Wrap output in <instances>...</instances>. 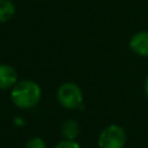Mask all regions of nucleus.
<instances>
[{"label": "nucleus", "mask_w": 148, "mask_h": 148, "mask_svg": "<svg viewBox=\"0 0 148 148\" xmlns=\"http://www.w3.org/2000/svg\"><path fill=\"white\" fill-rule=\"evenodd\" d=\"M143 90H145V94H146V96H147V98H148V77H147V79H146V81H145Z\"/></svg>", "instance_id": "nucleus-10"}, {"label": "nucleus", "mask_w": 148, "mask_h": 148, "mask_svg": "<svg viewBox=\"0 0 148 148\" xmlns=\"http://www.w3.org/2000/svg\"><path fill=\"white\" fill-rule=\"evenodd\" d=\"M57 99L65 109L74 110L83 106V94L80 87L73 82H65L59 86L57 90Z\"/></svg>", "instance_id": "nucleus-2"}, {"label": "nucleus", "mask_w": 148, "mask_h": 148, "mask_svg": "<svg viewBox=\"0 0 148 148\" xmlns=\"http://www.w3.org/2000/svg\"><path fill=\"white\" fill-rule=\"evenodd\" d=\"M54 148H81L80 145L75 140H62L58 142Z\"/></svg>", "instance_id": "nucleus-9"}, {"label": "nucleus", "mask_w": 148, "mask_h": 148, "mask_svg": "<svg viewBox=\"0 0 148 148\" xmlns=\"http://www.w3.org/2000/svg\"><path fill=\"white\" fill-rule=\"evenodd\" d=\"M42 97L39 84L32 80H22L16 82L10 90V99L15 106L28 110L36 106Z\"/></svg>", "instance_id": "nucleus-1"}, {"label": "nucleus", "mask_w": 148, "mask_h": 148, "mask_svg": "<svg viewBox=\"0 0 148 148\" xmlns=\"http://www.w3.org/2000/svg\"><path fill=\"white\" fill-rule=\"evenodd\" d=\"M24 148H46V143L42 138L34 136L27 141Z\"/></svg>", "instance_id": "nucleus-8"}, {"label": "nucleus", "mask_w": 148, "mask_h": 148, "mask_svg": "<svg viewBox=\"0 0 148 148\" xmlns=\"http://www.w3.org/2000/svg\"><path fill=\"white\" fill-rule=\"evenodd\" d=\"M15 14V6L10 0H0V23L9 21Z\"/></svg>", "instance_id": "nucleus-7"}, {"label": "nucleus", "mask_w": 148, "mask_h": 148, "mask_svg": "<svg viewBox=\"0 0 148 148\" xmlns=\"http://www.w3.org/2000/svg\"><path fill=\"white\" fill-rule=\"evenodd\" d=\"M130 49L141 57H148V31L135 32L130 39Z\"/></svg>", "instance_id": "nucleus-4"}, {"label": "nucleus", "mask_w": 148, "mask_h": 148, "mask_svg": "<svg viewBox=\"0 0 148 148\" xmlns=\"http://www.w3.org/2000/svg\"><path fill=\"white\" fill-rule=\"evenodd\" d=\"M61 135L65 140H75L79 134V123L74 119H68L61 125Z\"/></svg>", "instance_id": "nucleus-6"}, {"label": "nucleus", "mask_w": 148, "mask_h": 148, "mask_svg": "<svg viewBox=\"0 0 148 148\" xmlns=\"http://www.w3.org/2000/svg\"><path fill=\"white\" fill-rule=\"evenodd\" d=\"M97 143L99 148H124L126 143L125 130L119 125L111 124L99 133Z\"/></svg>", "instance_id": "nucleus-3"}, {"label": "nucleus", "mask_w": 148, "mask_h": 148, "mask_svg": "<svg viewBox=\"0 0 148 148\" xmlns=\"http://www.w3.org/2000/svg\"><path fill=\"white\" fill-rule=\"evenodd\" d=\"M17 82L16 69L7 64H0V90L13 88Z\"/></svg>", "instance_id": "nucleus-5"}]
</instances>
